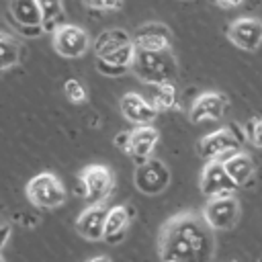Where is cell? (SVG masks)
<instances>
[{"label":"cell","mask_w":262,"mask_h":262,"mask_svg":"<svg viewBox=\"0 0 262 262\" xmlns=\"http://www.w3.org/2000/svg\"><path fill=\"white\" fill-rule=\"evenodd\" d=\"M213 231L203 215L180 213L162 227L160 258L164 262H211L215 254Z\"/></svg>","instance_id":"obj_1"},{"label":"cell","mask_w":262,"mask_h":262,"mask_svg":"<svg viewBox=\"0 0 262 262\" xmlns=\"http://www.w3.org/2000/svg\"><path fill=\"white\" fill-rule=\"evenodd\" d=\"M131 72L145 84H160L174 82L178 66L170 49H137Z\"/></svg>","instance_id":"obj_2"},{"label":"cell","mask_w":262,"mask_h":262,"mask_svg":"<svg viewBox=\"0 0 262 262\" xmlns=\"http://www.w3.org/2000/svg\"><path fill=\"white\" fill-rule=\"evenodd\" d=\"M27 196L35 207H41V209H57L68 199L66 188L59 182V178L49 172H41L29 180Z\"/></svg>","instance_id":"obj_3"},{"label":"cell","mask_w":262,"mask_h":262,"mask_svg":"<svg viewBox=\"0 0 262 262\" xmlns=\"http://www.w3.org/2000/svg\"><path fill=\"white\" fill-rule=\"evenodd\" d=\"M133 182L139 192H143L147 196H158L170 184V170L164 162H160L156 158H147L137 164Z\"/></svg>","instance_id":"obj_4"},{"label":"cell","mask_w":262,"mask_h":262,"mask_svg":"<svg viewBox=\"0 0 262 262\" xmlns=\"http://www.w3.org/2000/svg\"><path fill=\"white\" fill-rule=\"evenodd\" d=\"M203 217L205 221L215 229V231H227L231 227H235L237 219H239V205L237 199L233 194H225V196H213L209 199V203L203 209Z\"/></svg>","instance_id":"obj_5"},{"label":"cell","mask_w":262,"mask_h":262,"mask_svg":"<svg viewBox=\"0 0 262 262\" xmlns=\"http://www.w3.org/2000/svg\"><path fill=\"white\" fill-rule=\"evenodd\" d=\"M199 188L205 196L213 199V196H225V194H233V190L237 188V182L229 176L227 168L223 162L219 160H209L201 172V180H199Z\"/></svg>","instance_id":"obj_6"},{"label":"cell","mask_w":262,"mask_h":262,"mask_svg":"<svg viewBox=\"0 0 262 262\" xmlns=\"http://www.w3.org/2000/svg\"><path fill=\"white\" fill-rule=\"evenodd\" d=\"M239 141L235 139V135L229 131V129H219V131H213L209 135H205L199 145H196V154L205 160H219V162H225L229 160L233 154L239 151Z\"/></svg>","instance_id":"obj_7"},{"label":"cell","mask_w":262,"mask_h":262,"mask_svg":"<svg viewBox=\"0 0 262 262\" xmlns=\"http://www.w3.org/2000/svg\"><path fill=\"white\" fill-rule=\"evenodd\" d=\"M80 182L84 186L86 199L92 201V203H102L111 194V190L115 186L113 172L106 166H100V164L84 168L82 174H80Z\"/></svg>","instance_id":"obj_8"},{"label":"cell","mask_w":262,"mask_h":262,"mask_svg":"<svg viewBox=\"0 0 262 262\" xmlns=\"http://www.w3.org/2000/svg\"><path fill=\"white\" fill-rule=\"evenodd\" d=\"M90 45L88 33L76 25H61L53 31V47L63 57H80Z\"/></svg>","instance_id":"obj_9"},{"label":"cell","mask_w":262,"mask_h":262,"mask_svg":"<svg viewBox=\"0 0 262 262\" xmlns=\"http://www.w3.org/2000/svg\"><path fill=\"white\" fill-rule=\"evenodd\" d=\"M229 41L244 49V51H256L262 45V20L258 18H237L227 29Z\"/></svg>","instance_id":"obj_10"},{"label":"cell","mask_w":262,"mask_h":262,"mask_svg":"<svg viewBox=\"0 0 262 262\" xmlns=\"http://www.w3.org/2000/svg\"><path fill=\"white\" fill-rule=\"evenodd\" d=\"M106 215L108 209L102 203H94L90 205L86 211L80 213V217L76 219V229L82 237L90 239V242H98L104 239V225H106Z\"/></svg>","instance_id":"obj_11"},{"label":"cell","mask_w":262,"mask_h":262,"mask_svg":"<svg viewBox=\"0 0 262 262\" xmlns=\"http://www.w3.org/2000/svg\"><path fill=\"white\" fill-rule=\"evenodd\" d=\"M119 106H121L123 117L127 121H131V123H135V125H149L156 119V115H158V111L154 108V104L143 94H139V92H127V94H123Z\"/></svg>","instance_id":"obj_12"},{"label":"cell","mask_w":262,"mask_h":262,"mask_svg":"<svg viewBox=\"0 0 262 262\" xmlns=\"http://www.w3.org/2000/svg\"><path fill=\"white\" fill-rule=\"evenodd\" d=\"M131 37L137 49H170L172 45L170 29L160 23H147L139 27Z\"/></svg>","instance_id":"obj_13"},{"label":"cell","mask_w":262,"mask_h":262,"mask_svg":"<svg viewBox=\"0 0 262 262\" xmlns=\"http://www.w3.org/2000/svg\"><path fill=\"white\" fill-rule=\"evenodd\" d=\"M227 106V100L219 92H205L201 94L190 108V121L201 123V121H217L221 119L223 111Z\"/></svg>","instance_id":"obj_14"},{"label":"cell","mask_w":262,"mask_h":262,"mask_svg":"<svg viewBox=\"0 0 262 262\" xmlns=\"http://www.w3.org/2000/svg\"><path fill=\"white\" fill-rule=\"evenodd\" d=\"M158 141H160V133H158L156 127H151V125H137V129H133L131 135H129L127 154H131L137 162H143V160L149 158V154L154 151Z\"/></svg>","instance_id":"obj_15"},{"label":"cell","mask_w":262,"mask_h":262,"mask_svg":"<svg viewBox=\"0 0 262 262\" xmlns=\"http://www.w3.org/2000/svg\"><path fill=\"white\" fill-rule=\"evenodd\" d=\"M131 217H133V209H127L123 205L111 207L108 215H106V225H104V242H108V244L121 242L127 233Z\"/></svg>","instance_id":"obj_16"},{"label":"cell","mask_w":262,"mask_h":262,"mask_svg":"<svg viewBox=\"0 0 262 262\" xmlns=\"http://www.w3.org/2000/svg\"><path fill=\"white\" fill-rule=\"evenodd\" d=\"M10 16L18 27H35L43 25V14L37 0H10Z\"/></svg>","instance_id":"obj_17"},{"label":"cell","mask_w":262,"mask_h":262,"mask_svg":"<svg viewBox=\"0 0 262 262\" xmlns=\"http://www.w3.org/2000/svg\"><path fill=\"white\" fill-rule=\"evenodd\" d=\"M127 43H133V37L123 31V29H108L104 31L102 35H98V39L94 41V51H96V57H102Z\"/></svg>","instance_id":"obj_18"},{"label":"cell","mask_w":262,"mask_h":262,"mask_svg":"<svg viewBox=\"0 0 262 262\" xmlns=\"http://www.w3.org/2000/svg\"><path fill=\"white\" fill-rule=\"evenodd\" d=\"M145 98L154 104L156 111H166L176 104V88L172 82H160V84H147Z\"/></svg>","instance_id":"obj_19"},{"label":"cell","mask_w":262,"mask_h":262,"mask_svg":"<svg viewBox=\"0 0 262 262\" xmlns=\"http://www.w3.org/2000/svg\"><path fill=\"white\" fill-rule=\"evenodd\" d=\"M223 164H225L229 176L237 182V186H244V184L252 178V174H254V162H252V158L246 156V154H242V151L233 154V156H231L229 160H225Z\"/></svg>","instance_id":"obj_20"},{"label":"cell","mask_w":262,"mask_h":262,"mask_svg":"<svg viewBox=\"0 0 262 262\" xmlns=\"http://www.w3.org/2000/svg\"><path fill=\"white\" fill-rule=\"evenodd\" d=\"M41 14H43V29L45 31H55L57 27L63 25V6L61 0H37Z\"/></svg>","instance_id":"obj_21"},{"label":"cell","mask_w":262,"mask_h":262,"mask_svg":"<svg viewBox=\"0 0 262 262\" xmlns=\"http://www.w3.org/2000/svg\"><path fill=\"white\" fill-rule=\"evenodd\" d=\"M18 43L8 35V33H2L0 35V63H2V70H8L10 66H14L18 61Z\"/></svg>","instance_id":"obj_22"},{"label":"cell","mask_w":262,"mask_h":262,"mask_svg":"<svg viewBox=\"0 0 262 262\" xmlns=\"http://www.w3.org/2000/svg\"><path fill=\"white\" fill-rule=\"evenodd\" d=\"M63 94H66V98H68L70 102H74V104H82V102H86V98H88L84 84H82L80 80H76V78L66 80V84H63Z\"/></svg>","instance_id":"obj_23"},{"label":"cell","mask_w":262,"mask_h":262,"mask_svg":"<svg viewBox=\"0 0 262 262\" xmlns=\"http://www.w3.org/2000/svg\"><path fill=\"white\" fill-rule=\"evenodd\" d=\"M244 131H246V137L252 145L262 147V119H258V117L248 119L244 125Z\"/></svg>","instance_id":"obj_24"},{"label":"cell","mask_w":262,"mask_h":262,"mask_svg":"<svg viewBox=\"0 0 262 262\" xmlns=\"http://www.w3.org/2000/svg\"><path fill=\"white\" fill-rule=\"evenodd\" d=\"M123 0H84V6L92 10H117L121 8Z\"/></svg>","instance_id":"obj_25"},{"label":"cell","mask_w":262,"mask_h":262,"mask_svg":"<svg viewBox=\"0 0 262 262\" xmlns=\"http://www.w3.org/2000/svg\"><path fill=\"white\" fill-rule=\"evenodd\" d=\"M96 70H98L100 74H104V76H123V74L129 72L127 68L111 66V63H104V61H100V59H96Z\"/></svg>","instance_id":"obj_26"},{"label":"cell","mask_w":262,"mask_h":262,"mask_svg":"<svg viewBox=\"0 0 262 262\" xmlns=\"http://www.w3.org/2000/svg\"><path fill=\"white\" fill-rule=\"evenodd\" d=\"M129 135H131V131H125V133H121L119 137H115V143L121 145L125 151H127V145H129Z\"/></svg>","instance_id":"obj_27"},{"label":"cell","mask_w":262,"mask_h":262,"mask_svg":"<svg viewBox=\"0 0 262 262\" xmlns=\"http://www.w3.org/2000/svg\"><path fill=\"white\" fill-rule=\"evenodd\" d=\"M221 8H235V6H239L244 0H215Z\"/></svg>","instance_id":"obj_28"},{"label":"cell","mask_w":262,"mask_h":262,"mask_svg":"<svg viewBox=\"0 0 262 262\" xmlns=\"http://www.w3.org/2000/svg\"><path fill=\"white\" fill-rule=\"evenodd\" d=\"M8 239H10V225L4 223V225H2V248L8 244Z\"/></svg>","instance_id":"obj_29"},{"label":"cell","mask_w":262,"mask_h":262,"mask_svg":"<svg viewBox=\"0 0 262 262\" xmlns=\"http://www.w3.org/2000/svg\"><path fill=\"white\" fill-rule=\"evenodd\" d=\"M88 262H111L106 256H96V258H90Z\"/></svg>","instance_id":"obj_30"}]
</instances>
